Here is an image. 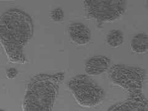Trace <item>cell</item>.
Returning <instances> with one entry per match:
<instances>
[{"label":"cell","mask_w":148,"mask_h":111,"mask_svg":"<svg viewBox=\"0 0 148 111\" xmlns=\"http://www.w3.org/2000/svg\"><path fill=\"white\" fill-rule=\"evenodd\" d=\"M109 59L103 56H96L88 61L85 64V70L89 75H97L107 70Z\"/></svg>","instance_id":"obj_1"},{"label":"cell","mask_w":148,"mask_h":111,"mask_svg":"<svg viewBox=\"0 0 148 111\" xmlns=\"http://www.w3.org/2000/svg\"><path fill=\"white\" fill-rule=\"evenodd\" d=\"M131 48L136 53H145L147 51V36L140 34L135 36L132 41Z\"/></svg>","instance_id":"obj_2"},{"label":"cell","mask_w":148,"mask_h":111,"mask_svg":"<svg viewBox=\"0 0 148 111\" xmlns=\"http://www.w3.org/2000/svg\"><path fill=\"white\" fill-rule=\"evenodd\" d=\"M123 36L119 30H112L107 36L108 43L113 47H117L123 42Z\"/></svg>","instance_id":"obj_3"},{"label":"cell","mask_w":148,"mask_h":111,"mask_svg":"<svg viewBox=\"0 0 148 111\" xmlns=\"http://www.w3.org/2000/svg\"><path fill=\"white\" fill-rule=\"evenodd\" d=\"M51 17L53 20L56 21L62 20L64 17L62 11L60 8L56 9L51 13Z\"/></svg>","instance_id":"obj_4"},{"label":"cell","mask_w":148,"mask_h":111,"mask_svg":"<svg viewBox=\"0 0 148 111\" xmlns=\"http://www.w3.org/2000/svg\"><path fill=\"white\" fill-rule=\"evenodd\" d=\"M17 73H18V72H17L16 69H9V70L7 71L6 75L9 78H13L16 77Z\"/></svg>","instance_id":"obj_5"}]
</instances>
